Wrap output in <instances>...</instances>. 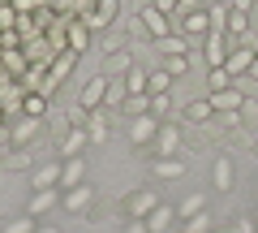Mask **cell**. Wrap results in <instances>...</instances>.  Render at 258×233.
I'll list each match as a JSON object with an SVG mask.
<instances>
[{
	"mask_svg": "<svg viewBox=\"0 0 258 233\" xmlns=\"http://www.w3.org/2000/svg\"><path fill=\"white\" fill-rule=\"evenodd\" d=\"M228 52H232V39L224 35V30L203 35V61H207V69H220L224 61H228Z\"/></svg>",
	"mask_w": 258,
	"mask_h": 233,
	"instance_id": "1",
	"label": "cell"
},
{
	"mask_svg": "<svg viewBox=\"0 0 258 233\" xmlns=\"http://www.w3.org/2000/svg\"><path fill=\"white\" fill-rule=\"evenodd\" d=\"M74 65H78V52H74V48H64V52L56 56L52 65H47V82H43V95H56V86H60L69 74H74Z\"/></svg>",
	"mask_w": 258,
	"mask_h": 233,
	"instance_id": "2",
	"label": "cell"
},
{
	"mask_svg": "<svg viewBox=\"0 0 258 233\" xmlns=\"http://www.w3.org/2000/svg\"><path fill=\"white\" fill-rule=\"evenodd\" d=\"M207 100H211V108L220 112V117H237V112H245V95H241V86H237V82L224 86V91H211Z\"/></svg>",
	"mask_w": 258,
	"mask_h": 233,
	"instance_id": "3",
	"label": "cell"
},
{
	"mask_svg": "<svg viewBox=\"0 0 258 233\" xmlns=\"http://www.w3.org/2000/svg\"><path fill=\"white\" fill-rule=\"evenodd\" d=\"M151 151H155V160H168V156H181V125L176 121H164L155 134V143H151Z\"/></svg>",
	"mask_w": 258,
	"mask_h": 233,
	"instance_id": "4",
	"label": "cell"
},
{
	"mask_svg": "<svg viewBox=\"0 0 258 233\" xmlns=\"http://www.w3.org/2000/svg\"><path fill=\"white\" fill-rule=\"evenodd\" d=\"M108 82H112L108 74H95V78H86V82H82V91H78V104H82L86 112L103 108V100H108Z\"/></svg>",
	"mask_w": 258,
	"mask_h": 233,
	"instance_id": "5",
	"label": "cell"
},
{
	"mask_svg": "<svg viewBox=\"0 0 258 233\" xmlns=\"http://www.w3.org/2000/svg\"><path fill=\"white\" fill-rule=\"evenodd\" d=\"M159 117L155 112H142V117H134V121H129V138H134V147H151V143H155V134H159Z\"/></svg>",
	"mask_w": 258,
	"mask_h": 233,
	"instance_id": "6",
	"label": "cell"
},
{
	"mask_svg": "<svg viewBox=\"0 0 258 233\" xmlns=\"http://www.w3.org/2000/svg\"><path fill=\"white\" fill-rule=\"evenodd\" d=\"M138 22H142V30H147V35L155 39V43H159V39H168V35H172V26H168V13H159L155 5H142Z\"/></svg>",
	"mask_w": 258,
	"mask_h": 233,
	"instance_id": "7",
	"label": "cell"
},
{
	"mask_svg": "<svg viewBox=\"0 0 258 233\" xmlns=\"http://www.w3.org/2000/svg\"><path fill=\"white\" fill-rule=\"evenodd\" d=\"M159 207V195L155 190H134V195L125 199V212H129V220H147L151 212Z\"/></svg>",
	"mask_w": 258,
	"mask_h": 233,
	"instance_id": "8",
	"label": "cell"
},
{
	"mask_svg": "<svg viewBox=\"0 0 258 233\" xmlns=\"http://www.w3.org/2000/svg\"><path fill=\"white\" fill-rule=\"evenodd\" d=\"M176 13H181V30H185V39L211 35V22H207V9H176Z\"/></svg>",
	"mask_w": 258,
	"mask_h": 233,
	"instance_id": "9",
	"label": "cell"
},
{
	"mask_svg": "<svg viewBox=\"0 0 258 233\" xmlns=\"http://www.w3.org/2000/svg\"><path fill=\"white\" fill-rule=\"evenodd\" d=\"M60 199H64V195H60V186H52V190H35V195H30L26 216H35V220H39V216H47L56 203H60Z\"/></svg>",
	"mask_w": 258,
	"mask_h": 233,
	"instance_id": "10",
	"label": "cell"
},
{
	"mask_svg": "<svg viewBox=\"0 0 258 233\" xmlns=\"http://www.w3.org/2000/svg\"><path fill=\"white\" fill-rule=\"evenodd\" d=\"M82 181H86V160H82V156H69V160L60 164V186L74 190V186H82Z\"/></svg>",
	"mask_w": 258,
	"mask_h": 233,
	"instance_id": "11",
	"label": "cell"
},
{
	"mask_svg": "<svg viewBox=\"0 0 258 233\" xmlns=\"http://www.w3.org/2000/svg\"><path fill=\"white\" fill-rule=\"evenodd\" d=\"M249 65H254V48L232 43V52H228V61H224V69H228L232 78H241V74H249Z\"/></svg>",
	"mask_w": 258,
	"mask_h": 233,
	"instance_id": "12",
	"label": "cell"
},
{
	"mask_svg": "<svg viewBox=\"0 0 258 233\" xmlns=\"http://www.w3.org/2000/svg\"><path fill=\"white\" fill-rule=\"evenodd\" d=\"M64 43H69V48H74V52L78 56H82L86 52V48H91V26H86V22H69V26H64Z\"/></svg>",
	"mask_w": 258,
	"mask_h": 233,
	"instance_id": "13",
	"label": "cell"
},
{
	"mask_svg": "<svg viewBox=\"0 0 258 233\" xmlns=\"http://www.w3.org/2000/svg\"><path fill=\"white\" fill-rule=\"evenodd\" d=\"M60 203L69 207V212H86V207L95 203V190H91V186H86V181H82V186H74V190H64V199H60Z\"/></svg>",
	"mask_w": 258,
	"mask_h": 233,
	"instance_id": "14",
	"label": "cell"
},
{
	"mask_svg": "<svg viewBox=\"0 0 258 233\" xmlns=\"http://www.w3.org/2000/svg\"><path fill=\"white\" fill-rule=\"evenodd\" d=\"M116 5H120V0H99V5H95V13L86 18V26H91V30L112 26V18H116Z\"/></svg>",
	"mask_w": 258,
	"mask_h": 233,
	"instance_id": "15",
	"label": "cell"
},
{
	"mask_svg": "<svg viewBox=\"0 0 258 233\" xmlns=\"http://www.w3.org/2000/svg\"><path fill=\"white\" fill-rule=\"evenodd\" d=\"M172 220H176V207H168V203H159L155 212L147 216V229H151V233H168V229H172Z\"/></svg>",
	"mask_w": 258,
	"mask_h": 233,
	"instance_id": "16",
	"label": "cell"
},
{
	"mask_svg": "<svg viewBox=\"0 0 258 233\" xmlns=\"http://www.w3.org/2000/svg\"><path fill=\"white\" fill-rule=\"evenodd\" d=\"M82 147H91V134H86V130H69L60 138V156L64 160H69V156H82Z\"/></svg>",
	"mask_w": 258,
	"mask_h": 233,
	"instance_id": "17",
	"label": "cell"
},
{
	"mask_svg": "<svg viewBox=\"0 0 258 233\" xmlns=\"http://www.w3.org/2000/svg\"><path fill=\"white\" fill-rule=\"evenodd\" d=\"M35 134H39V117H22V121L13 125V147H26Z\"/></svg>",
	"mask_w": 258,
	"mask_h": 233,
	"instance_id": "18",
	"label": "cell"
},
{
	"mask_svg": "<svg viewBox=\"0 0 258 233\" xmlns=\"http://www.w3.org/2000/svg\"><path fill=\"white\" fill-rule=\"evenodd\" d=\"M47 112V95L43 91H26L22 95V117H43Z\"/></svg>",
	"mask_w": 258,
	"mask_h": 233,
	"instance_id": "19",
	"label": "cell"
},
{
	"mask_svg": "<svg viewBox=\"0 0 258 233\" xmlns=\"http://www.w3.org/2000/svg\"><path fill=\"white\" fill-rule=\"evenodd\" d=\"M86 134H91V143H103V138H108V112H103V108H95V112H91Z\"/></svg>",
	"mask_w": 258,
	"mask_h": 233,
	"instance_id": "20",
	"label": "cell"
},
{
	"mask_svg": "<svg viewBox=\"0 0 258 233\" xmlns=\"http://www.w3.org/2000/svg\"><path fill=\"white\" fill-rule=\"evenodd\" d=\"M52 186H60V164L35 168V190H52Z\"/></svg>",
	"mask_w": 258,
	"mask_h": 233,
	"instance_id": "21",
	"label": "cell"
},
{
	"mask_svg": "<svg viewBox=\"0 0 258 233\" xmlns=\"http://www.w3.org/2000/svg\"><path fill=\"white\" fill-rule=\"evenodd\" d=\"M147 82H151V74H147V69H138V65L125 74V91L129 95H147Z\"/></svg>",
	"mask_w": 258,
	"mask_h": 233,
	"instance_id": "22",
	"label": "cell"
},
{
	"mask_svg": "<svg viewBox=\"0 0 258 233\" xmlns=\"http://www.w3.org/2000/svg\"><path fill=\"white\" fill-rule=\"evenodd\" d=\"M185 173V164H181V156H168V160H155V177H164V181H172V177H181Z\"/></svg>",
	"mask_w": 258,
	"mask_h": 233,
	"instance_id": "23",
	"label": "cell"
},
{
	"mask_svg": "<svg viewBox=\"0 0 258 233\" xmlns=\"http://www.w3.org/2000/svg\"><path fill=\"white\" fill-rule=\"evenodd\" d=\"M228 13H232V5H207V22H211V30H224V35H228Z\"/></svg>",
	"mask_w": 258,
	"mask_h": 233,
	"instance_id": "24",
	"label": "cell"
},
{
	"mask_svg": "<svg viewBox=\"0 0 258 233\" xmlns=\"http://www.w3.org/2000/svg\"><path fill=\"white\" fill-rule=\"evenodd\" d=\"M215 190H224V195L232 190V160H228V156L215 160Z\"/></svg>",
	"mask_w": 258,
	"mask_h": 233,
	"instance_id": "25",
	"label": "cell"
},
{
	"mask_svg": "<svg viewBox=\"0 0 258 233\" xmlns=\"http://www.w3.org/2000/svg\"><path fill=\"white\" fill-rule=\"evenodd\" d=\"M198 212H207V199L203 195H189V199L176 203V216H181V220H189V216H198Z\"/></svg>",
	"mask_w": 258,
	"mask_h": 233,
	"instance_id": "26",
	"label": "cell"
},
{
	"mask_svg": "<svg viewBox=\"0 0 258 233\" xmlns=\"http://www.w3.org/2000/svg\"><path fill=\"white\" fill-rule=\"evenodd\" d=\"M241 35H249V13H237V9H232V13H228V39L237 43Z\"/></svg>",
	"mask_w": 258,
	"mask_h": 233,
	"instance_id": "27",
	"label": "cell"
},
{
	"mask_svg": "<svg viewBox=\"0 0 258 233\" xmlns=\"http://www.w3.org/2000/svg\"><path fill=\"white\" fill-rule=\"evenodd\" d=\"M168 91H172V74L168 69H155L151 82H147V95H168Z\"/></svg>",
	"mask_w": 258,
	"mask_h": 233,
	"instance_id": "28",
	"label": "cell"
},
{
	"mask_svg": "<svg viewBox=\"0 0 258 233\" xmlns=\"http://www.w3.org/2000/svg\"><path fill=\"white\" fill-rule=\"evenodd\" d=\"M159 52L164 56H181V52H189V39H181V35H168V39H159Z\"/></svg>",
	"mask_w": 258,
	"mask_h": 233,
	"instance_id": "29",
	"label": "cell"
},
{
	"mask_svg": "<svg viewBox=\"0 0 258 233\" xmlns=\"http://www.w3.org/2000/svg\"><path fill=\"white\" fill-rule=\"evenodd\" d=\"M120 108H125L129 117H142V112H151V95H125Z\"/></svg>",
	"mask_w": 258,
	"mask_h": 233,
	"instance_id": "30",
	"label": "cell"
},
{
	"mask_svg": "<svg viewBox=\"0 0 258 233\" xmlns=\"http://www.w3.org/2000/svg\"><path fill=\"white\" fill-rule=\"evenodd\" d=\"M232 82H237V78H232L228 74V69H207V86H211V91H224V86H232Z\"/></svg>",
	"mask_w": 258,
	"mask_h": 233,
	"instance_id": "31",
	"label": "cell"
},
{
	"mask_svg": "<svg viewBox=\"0 0 258 233\" xmlns=\"http://www.w3.org/2000/svg\"><path fill=\"white\" fill-rule=\"evenodd\" d=\"M18 22H22V13L13 9L9 0H5V5H0V35H5V30H13V26H18Z\"/></svg>",
	"mask_w": 258,
	"mask_h": 233,
	"instance_id": "32",
	"label": "cell"
},
{
	"mask_svg": "<svg viewBox=\"0 0 258 233\" xmlns=\"http://www.w3.org/2000/svg\"><path fill=\"white\" fill-rule=\"evenodd\" d=\"M211 112H215V108H211V100H194L189 108H185V117H189V121H207Z\"/></svg>",
	"mask_w": 258,
	"mask_h": 233,
	"instance_id": "33",
	"label": "cell"
},
{
	"mask_svg": "<svg viewBox=\"0 0 258 233\" xmlns=\"http://www.w3.org/2000/svg\"><path fill=\"white\" fill-rule=\"evenodd\" d=\"M185 233H211V216H207V212L189 216V220H185Z\"/></svg>",
	"mask_w": 258,
	"mask_h": 233,
	"instance_id": "34",
	"label": "cell"
},
{
	"mask_svg": "<svg viewBox=\"0 0 258 233\" xmlns=\"http://www.w3.org/2000/svg\"><path fill=\"white\" fill-rule=\"evenodd\" d=\"M125 78H112V82H108V100H103V104H125Z\"/></svg>",
	"mask_w": 258,
	"mask_h": 233,
	"instance_id": "35",
	"label": "cell"
},
{
	"mask_svg": "<svg viewBox=\"0 0 258 233\" xmlns=\"http://www.w3.org/2000/svg\"><path fill=\"white\" fill-rule=\"evenodd\" d=\"M151 112H155L159 121H164V117H172V100H168V95H151Z\"/></svg>",
	"mask_w": 258,
	"mask_h": 233,
	"instance_id": "36",
	"label": "cell"
},
{
	"mask_svg": "<svg viewBox=\"0 0 258 233\" xmlns=\"http://www.w3.org/2000/svg\"><path fill=\"white\" fill-rule=\"evenodd\" d=\"M108 69H120V78H125L129 69H134V61H129V52H112V56H108Z\"/></svg>",
	"mask_w": 258,
	"mask_h": 233,
	"instance_id": "37",
	"label": "cell"
},
{
	"mask_svg": "<svg viewBox=\"0 0 258 233\" xmlns=\"http://www.w3.org/2000/svg\"><path fill=\"white\" fill-rule=\"evenodd\" d=\"M35 216H26V220H9V224H5V233H35Z\"/></svg>",
	"mask_w": 258,
	"mask_h": 233,
	"instance_id": "38",
	"label": "cell"
},
{
	"mask_svg": "<svg viewBox=\"0 0 258 233\" xmlns=\"http://www.w3.org/2000/svg\"><path fill=\"white\" fill-rule=\"evenodd\" d=\"M185 69H189V52H181V56H168V74H185Z\"/></svg>",
	"mask_w": 258,
	"mask_h": 233,
	"instance_id": "39",
	"label": "cell"
},
{
	"mask_svg": "<svg viewBox=\"0 0 258 233\" xmlns=\"http://www.w3.org/2000/svg\"><path fill=\"white\" fill-rule=\"evenodd\" d=\"M95 5H99V0H74V18H78V22H86V18L95 13Z\"/></svg>",
	"mask_w": 258,
	"mask_h": 233,
	"instance_id": "40",
	"label": "cell"
},
{
	"mask_svg": "<svg viewBox=\"0 0 258 233\" xmlns=\"http://www.w3.org/2000/svg\"><path fill=\"white\" fill-rule=\"evenodd\" d=\"M232 233H258L254 216H237V220H232Z\"/></svg>",
	"mask_w": 258,
	"mask_h": 233,
	"instance_id": "41",
	"label": "cell"
},
{
	"mask_svg": "<svg viewBox=\"0 0 258 233\" xmlns=\"http://www.w3.org/2000/svg\"><path fill=\"white\" fill-rule=\"evenodd\" d=\"M151 5H155L159 13H176V9H181V0H151Z\"/></svg>",
	"mask_w": 258,
	"mask_h": 233,
	"instance_id": "42",
	"label": "cell"
},
{
	"mask_svg": "<svg viewBox=\"0 0 258 233\" xmlns=\"http://www.w3.org/2000/svg\"><path fill=\"white\" fill-rule=\"evenodd\" d=\"M120 233H151V229H147V220H125V229H120Z\"/></svg>",
	"mask_w": 258,
	"mask_h": 233,
	"instance_id": "43",
	"label": "cell"
},
{
	"mask_svg": "<svg viewBox=\"0 0 258 233\" xmlns=\"http://www.w3.org/2000/svg\"><path fill=\"white\" fill-rule=\"evenodd\" d=\"M232 9H237V13H249V9H254V0H232Z\"/></svg>",
	"mask_w": 258,
	"mask_h": 233,
	"instance_id": "44",
	"label": "cell"
},
{
	"mask_svg": "<svg viewBox=\"0 0 258 233\" xmlns=\"http://www.w3.org/2000/svg\"><path fill=\"white\" fill-rule=\"evenodd\" d=\"M35 233H60L56 224H35Z\"/></svg>",
	"mask_w": 258,
	"mask_h": 233,
	"instance_id": "45",
	"label": "cell"
},
{
	"mask_svg": "<svg viewBox=\"0 0 258 233\" xmlns=\"http://www.w3.org/2000/svg\"><path fill=\"white\" fill-rule=\"evenodd\" d=\"M181 9H203V0H181Z\"/></svg>",
	"mask_w": 258,
	"mask_h": 233,
	"instance_id": "46",
	"label": "cell"
},
{
	"mask_svg": "<svg viewBox=\"0 0 258 233\" xmlns=\"http://www.w3.org/2000/svg\"><path fill=\"white\" fill-rule=\"evenodd\" d=\"M249 78H258V48H254V65H249Z\"/></svg>",
	"mask_w": 258,
	"mask_h": 233,
	"instance_id": "47",
	"label": "cell"
},
{
	"mask_svg": "<svg viewBox=\"0 0 258 233\" xmlns=\"http://www.w3.org/2000/svg\"><path fill=\"white\" fill-rule=\"evenodd\" d=\"M0 121H5V108H0Z\"/></svg>",
	"mask_w": 258,
	"mask_h": 233,
	"instance_id": "48",
	"label": "cell"
},
{
	"mask_svg": "<svg viewBox=\"0 0 258 233\" xmlns=\"http://www.w3.org/2000/svg\"><path fill=\"white\" fill-rule=\"evenodd\" d=\"M254 224H258V216H254Z\"/></svg>",
	"mask_w": 258,
	"mask_h": 233,
	"instance_id": "49",
	"label": "cell"
}]
</instances>
